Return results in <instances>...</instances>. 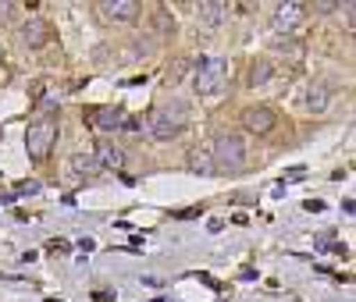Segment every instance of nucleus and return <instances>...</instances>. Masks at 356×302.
Here are the masks:
<instances>
[{
  "mask_svg": "<svg viewBox=\"0 0 356 302\" xmlns=\"http://www.w3.org/2000/svg\"><path fill=\"white\" fill-rule=\"evenodd\" d=\"M225 78H228V65L221 57H207L196 65V78H193V89L196 97H218L225 89Z\"/></svg>",
  "mask_w": 356,
  "mask_h": 302,
  "instance_id": "obj_3",
  "label": "nucleus"
},
{
  "mask_svg": "<svg viewBox=\"0 0 356 302\" xmlns=\"http://www.w3.org/2000/svg\"><path fill=\"white\" fill-rule=\"evenodd\" d=\"M93 299H97V302H114V295H107V292H97Z\"/></svg>",
  "mask_w": 356,
  "mask_h": 302,
  "instance_id": "obj_23",
  "label": "nucleus"
},
{
  "mask_svg": "<svg viewBox=\"0 0 356 302\" xmlns=\"http://www.w3.org/2000/svg\"><path fill=\"white\" fill-rule=\"evenodd\" d=\"M0 53H4V47H0Z\"/></svg>",
  "mask_w": 356,
  "mask_h": 302,
  "instance_id": "obj_24",
  "label": "nucleus"
},
{
  "mask_svg": "<svg viewBox=\"0 0 356 302\" xmlns=\"http://www.w3.org/2000/svg\"><path fill=\"white\" fill-rule=\"evenodd\" d=\"M211 160H214V171H221V174L243 171V164H246V142H243V135H235V132L218 135L214 149H211Z\"/></svg>",
  "mask_w": 356,
  "mask_h": 302,
  "instance_id": "obj_2",
  "label": "nucleus"
},
{
  "mask_svg": "<svg viewBox=\"0 0 356 302\" xmlns=\"http://www.w3.org/2000/svg\"><path fill=\"white\" fill-rule=\"evenodd\" d=\"M275 50H278V53L300 57V53H303V43H300V40H292V36H278V40H275Z\"/></svg>",
  "mask_w": 356,
  "mask_h": 302,
  "instance_id": "obj_18",
  "label": "nucleus"
},
{
  "mask_svg": "<svg viewBox=\"0 0 356 302\" xmlns=\"http://www.w3.org/2000/svg\"><path fill=\"white\" fill-rule=\"evenodd\" d=\"M86 117H89V125L100 128V132H111V128H118L125 121L122 107H97V110H86Z\"/></svg>",
  "mask_w": 356,
  "mask_h": 302,
  "instance_id": "obj_10",
  "label": "nucleus"
},
{
  "mask_svg": "<svg viewBox=\"0 0 356 302\" xmlns=\"http://www.w3.org/2000/svg\"><path fill=\"white\" fill-rule=\"evenodd\" d=\"M68 249H72V246H68L65 238H54V242H50V253H68Z\"/></svg>",
  "mask_w": 356,
  "mask_h": 302,
  "instance_id": "obj_21",
  "label": "nucleus"
},
{
  "mask_svg": "<svg viewBox=\"0 0 356 302\" xmlns=\"http://www.w3.org/2000/svg\"><path fill=\"white\" fill-rule=\"evenodd\" d=\"M11 15H15V4H11V0H0V25H8Z\"/></svg>",
  "mask_w": 356,
  "mask_h": 302,
  "instance_id": "obj_19",
  "label": "nucleus"
},
{
  "mask_svg": "<svg viewBox=\"0 0 356 302\" xmlns=\"http://www.w3.org/2000/svg\"><path fill=\"white\" fill-rule=\"evenodd\" d=\"M189 117H193V110H189L186 100L161 103V107L150 114V135H154L157 142H171V139H178V135L189 128Z\"/></svg>",
  "mask_w": 356,
  "mask_h": 302,
  "instance_id": "obj_1",
  "label": "nucleus"
},
{
  "mask_svg": "<svg viewBox=\"0 0 356 302\" xmlns=\"http://www.w3.org/2000/svg\"><path fill=\"white\" fill-rule=\"evenodd\" d=\"M72 171H75L79 178H97L104 167H100L97 153H75V157H72Z\"/></svg>",
  "mask_w": 356,
  "mask_h": 302,
  "instance_id": "obj_12",
  "label": "nucleus"
},
{
  "mask_svg": "<svg viewBox=\"0 0 356 302\" xmlns=\"http://www.w3.org/2000/svg\"><path fill=\"white\" fill-rule=\"evenodd\" d=\"M271 78H275V65H271V60H253V65H250V75H246V82H250L253 89L267 85Z\"/></svg>",
  "mask_w": 356,
  "mask_h": 302,
  "instance_id": "obj_13",
  "label": "nucleus"
},
{
  "mask_svg": "<svg viewBox=\"0 0 356 302\" xmlns=\"http://www.w3.org/2000/svg\"><path fill=\"white\" fill-rule=\"evenodd\" d=\"M239 121H243V128H246V132H253V135H267V132L275 128V110H271V107H246Z\"/></svg>",
  "mask_w": 356,
  "mask_h": 302,
  "instance_id": "obj_6",
  "label": "nucleus"
},
{
  "mask_svg": "<svg viewBox=\"0 0 356 302\" xmlns=\"http://www.w3.org/2000/svg\"><path fill=\"white\" fill-rule=\"evenodd\" d=\"M154 28H157L161 36H171V33H175V18H171L164 8H157V11H154Z\"/></svg>",
  "mask_w": 356,
  "mask_h": 302,
  "instance_id": "obj_16",
  "label": "nucleus"
},
{
  "mask_svg": "<svg viewBox=\"0 0 356 302\" xmlns=\"http://www.w3.org/2000/svg\"><path fill=\"white\" fill-rule=\"evenodd\" d=\"M189 68H193V65H189V60H186V57H178V60H175V65L168 68V85H178V82H182V78H186V72H189Z\"/></svg>",
  "mask_w": 356,
  "mask_h": 302,
  "instance_id": "obj_17",
  "label": "nucleus"
},
{
  "mask_svg": "<svg viewBox=\"0 0 356 302\" xmlns=\"http://www.w3.org/2000/svg\"><path fill=\"white\" fill-rule=\"evenodd\" d=\"M97 160H100V167H118L122 164V149H118L114 142H100L97 146Z\"/></svg>",
  "mask_w": 356,
  "mask_h": 302,
  "instance_id": "obj_15",
  "label": "nucleus"
},
{
  "mask_svg": "<svg viewBox=\"0 0 356 302\" xmlns=\"http://www.w3.org/2000/svg\"><path fill=\"white\" fill-rule=\"evenodd\" d=\"M18 36H22V47H25V50H40V47H47V40H50V28H47L43 18H29V22L18 28Z\"/></svg>",
  "mask_w": 356,
  "mask_h": 302,
  "instance_id": "obj_7",
  "label": "nucleus"
},
{
  "mask_svg": "<svg viewBox=\"0 0 356 302\" xmlns=\"http://www.w3.org/2000/svg\"><path fill=\"white\" fill-rule=\"evenodd\" d=\"M97 11L107 22H118V25H132L139 18V4H136V0H104Z\"/></svg>",
  "mask_w": 356,
  "mask_h": 302,
  "instance_id": "obj_5",
  "label": "nucleus"
},
{
  "mask_svg": "<svg viewBox=\"0 0 356 302\" xmlns=\"http://www.w3.org/2000/svg\"><path fill=\"white\" fill-rule=\"evenodd\" d=\"M189 171L193 174H214V160H211V149H193L189 153Z\"/></svg>",
  "mask_w": 356,
  "mask_h": 302,
  "instance_id": "obj_14",
  "label": "nucleus"
},
{
  "mask_svg": "<svg viewBox=\"0 0 356 302\" xmlns=\"http://www.w3.org/2000/svg\"><path fill=\"white\" fill-rule=\"evenodd\" d=\"M328 103H332V89L324 85V82H310L307 93H303V107L310 114H324V110H328Z\"/></svg>",
  "mask_w": 356,
  "mask_h": 302,
  "instance_id": "obj_9",
  "label": "nucleus"
},
{
  "mask_svg": "<svg viewBox=\"0 0 356 302\" xmlns=\"http://www.w3.org/2000/svg\"><path fill=\"white\" fill-rule=\"evenodd\" d=\"M300 18H303V4H278L275 15H271V28L289 36V28L300 25Z\"/></svg>",
  "mask_w": 356,
  "mask_h": 302,
  "instance_id": "obj_8",
  "label": "nucleus"
},
{
  "mask_svg": "<svg viewBox=\"0 0 356 302\" xmlns=\"http://www.w3.org/2000/svg\"><path fill=\"white\" fill-rule=\"evenodd\" d=\"M54 142H57V121L54 117H40L25 128V149H29L33 160H47Z\"/></svg>",
  "mask_w": 356,
  "mask_h": 302,
  "instance_id": "obj_4",
  "label": "nucleus"
},
{
  "mask_svg": "<svg viewBox=\"0 0 356 302\" xmlns=\"http://www.w3.org/2000/svg\"><path fill=\"white\" fill-rule=\"evenodd\" d=\"M307 210H310V214H317V210H324V203H321V199H310V203H307Z\"/></svg>",
  "mask_w": 356,
  "mask_h": 302,
  "instance_id": "obj_22",
  "label": "nucleus"
},
{
  "mask_svg": "<svg viewBox=\"0 0 356 302\" xmlns=\"http://www.w3.org/2000/svg\"><path fill=\"white\" fill-rule=\"evenodd\" d=\"M33 196V192H40V181H22V189H18V196Z\"/></svg>",
  "mask_w": 356,
  "mask_h": 302,
  "instance_id": "obj_20",
  "label": "nucleus"
},
{
  "mask_svg": "<svg viewBox=\"0 0 356 302\" xmlns=\"http://www.w3.org/2000/svg\"><path fill=\"white\" fill-rule=\"evenodd\" d=\"M196 18H200V25H207V28H218V25H225V18H228V4H200V8H196Z\"/></svg>",
  "mask_w": 356,
  "mask_h": 302,
  "instance_id": "obj_11",
  "label": "nucleus"
}]
</instances>
